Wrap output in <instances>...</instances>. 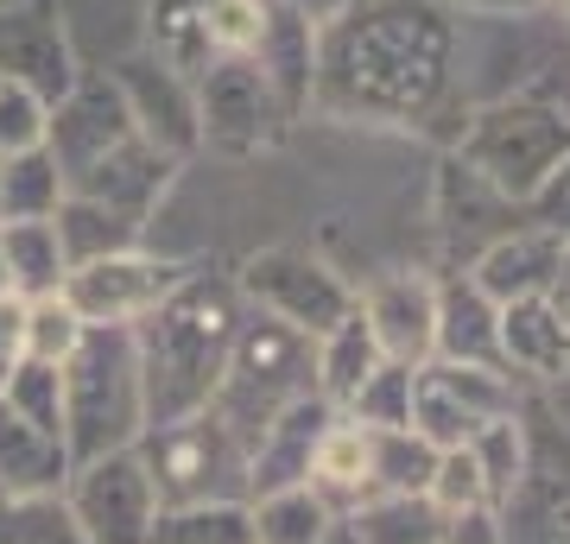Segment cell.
I'll list each match as a JSON object with an SVG mask.
<instances>
[{"mask_svg": "<svg viewBox=\"0 0 570 544\" xmlns=\"http://www.w3.org/2000/svg\"><path fill=\"white\" fill-rule=\"evenodd\" d=\"M570 260V241L546 222H520L508 228L501 241H489L475 260H469V285L489 304H513V298H546L558 273Z\"/></svg>", "mask_w": 570, "mask_h": 544, "instance_id": "9a60e30c", "label": "cell"}, {"mask_svg": "<svg viewBox=\"0 0 570 544\" xmlns=\"http://www.w3.org/2000/svg\"><path fill=\"white\" fill-rule=\"evenodd\" d=\"M355 304H362L367 329H374L381 362H400V367L431 362V348H438V285L425 273H387Z\"/></svg>", "mask_w": 570, "mask_h": 544, "instance_id": "2e32d148", "label": "cell"}, {"mask_svg": "<svg viewBox=\"0 0 570 544\" xmlns=\"http://www.w3.org/2000/svg\"><path fill=\"white\" fill-rule=\"evenodd\" d=\"M146 437L140 362L134 329H89L63 362V456L96 463L108 449H134Z\"/></svg>", "mask_w": 570, "mask_h": 544, "instance_id": "3957f363", "label": "cell"}, {"mask_svg": "<svg viewBox=\"0 0 570 544\" xmlns=\"http://www.w3.org/2000/svg\"><path fill=\"white\" fill-rule=\"evenodd\" d=\"M456 7H469V13H527V7H539V0H456Z\"/></svg>", "mask_w": 570, "mask_h": 544, "instance_id": "b9f144b4", "label": "cell"}, {"mask_svg": "<svg viewBox=\"0 0 570 544\" xmlns=\"http://www.w3.org/2000/svg\"><path fill=\"white\" fill-rule=\"evenodd\" d=\"M501 367L532 380H564L570 374V329L558 323L551 298L501 304Z\"/></svg>", "mask_w": 570, "mask_h": 544, "instance_id": "d6986e66", "label": "cell"}, {"mask_svg": "<svg viewBox=\"0 0 570 544\" xmlns=\"http://www.w3.org/2000/svg\"><path fill=\"white\" fill-rule=\"evenodd\" d=\"M0 266H7V285L13 298H51L70 279V260H63V241L51 222H0Z\"/></svg>", "mask_w": 570, "mask_h": 544, "instance_id": "7402d4cb", "label": "cell"}, {"mask_svg": "<svg viewBox=\"0 0 570 544\" xmlns=\"http://www.w3.org/2000/svg\"><path fill=\"white\" fill-rule=\"evenodd\" d=\"M134 140V115H127L115 77H77L70 96L51 101V127H45V152L58 159L63 190L89 171L96 159H108L115 146Z\"/></svg>", "mask_w": 570, "mask_h": 544, "instance_id": "7c38bea8", "label": "cell"}, {"mask_svg": "<svg viewBox=\"0 0 570 544\" xmlns=\"http://www.w3.org/2000/svg\"><path fill=\"white\" fill-rule=\"evenodd\" d=\"M0 399L13 405L39 437L63 444V367H51V362H13V374H7V386H0Z\"/></svg>", "mask_w": 570, "mask_h": 544, "instance_id": "1f68e13d", "label": "cell"}, {"mask_svg": "<svg viewBox=\"0 0 570 544\" xmlns=\"http://www.w3.org/2000/svg\"><path fill=\"white\" fill-rule=\"evenodd\" d=\"M89 336V323L63 304V291H51V298H32L26 304V329H20V362H51L63 367L70 355H77V343Z\"/></svg>", "mask_w": 570, "mask_h": 544, "instance_id": "d6a6232c", "label": "cell"}, {"mask_svg": "<svg viewBox=\"0 0 570 544\" xmlns=\"http://www.w3.org/2000/svg\"><path fill=\"white\" fill-rule=\"evenodd\" d=\"M235 291H242L261 317L305 329L311 343L330 336V329L355 310V291L343 285V273H330L324 260H311L298 247H266V254H254V260L235 273Z\"/></svg>", "mask_w": 570, "mask_h": 544, "instance_id": "52a82bcc", "label": "cell"}, {"mask_svg": "<svg viewBox=\"0 0 570 544\" xmlns=\"http://www.w3.org/2000/svg\"><path fill=\"white\" fill-rule=\"evenodd\" d=\"M469 456H475V468H482V487H489V506L501 513V506H513V494H520V482H527V431H520V418H494L482 424L475 437H469Z\"/></svg>", "mask_w": 570, "mask_h": 544, "instance_id": "f546056e", "label": "cell"}, {"mask_svg": "<svg viewBox=\"0 0 570 544\" xmlns=\"http://www.w3.org/2000/svg\"><path fill=\"white\" fill-rule=\"evenodd\" d=\"M456 159L508 202H539L558 171L570 165V115L551 108L539 96H508L469 115V127L456 133Z\"/></svg>", "mask_w": 570, "mask_h": 544, "instance_id": "5b68a950", "label": "cell"}, {"mask_svg": "<svg viewBox=\"0 0 570 544\" xmlns=\"http://www.w3.org/2000/svg\"><path fill=\"white\" fill-rule=\"evenodd\" d=\"M0 544H89V538H82V525L70 520L63 487H58V494H20V501H7Z\"/></svg>", "mask_w": 570, "mask_h": 544, "instance_id": "836d02e7", "label": "cell"}, {"mask_svg": "<svg viewBox=\"0 0 570 544\" xmlns=\"http://www.w3.org/2000/svg\"><path fill=\"white\" fill-rule=\"evenodd\" d=\"M374 367H381V348H374V329H367L362 304H355L330 336H317V393L343 412V405L362 393V380Z\"/></svg>", "mask_w": 570, "mask_h": 544, "instance_id": "484cf974", "label": "cell"}, {"mask_svg": "<svg viewBox=\"0 0 570 544\" xmlns=\"http://www.w3.org/2000/svg\"><path fill=\"white\" fill-rule=\"evenodd\" d=\"M20 329H26V298H0V386L20 362Z\"/></svg>", "mask_w": 570, "mask_h": 544, "instance_id": "ab89813d", "label": "cell"}, {"mask_svg": "<svg viewBox=\"0 0 570 544\" xmlns=\"http://www.w3.org/2000/svg\"><path fill=\"white\" fill-rule=\"evenodd\" d=\"M431 362H469V367H501V304H489L475 285L450 279L438 285V348ZM508 374V367H501Z\"/></svg>", "mask_w": 570, "mask_h": 544, "instance_id": "ac0fdd59", "label": "cell"}, {"mask_svg": "<svg viewBox=\"0 0 570 544\" xmlns=\"http://www.w3.org/2000/svg\"><path fill=\"white\" fill-rule=\"evenodd\" d=\"M51 228H58L63 260L70 266L108 260V254H134V247H140V222H134V216H121V209H108V202H96V197H70V190H63Z\"/></svg>", "mask_w": 570, "mask_h": 544, "instance_id": "603a6c76", "label": "cell"}, {"mask_svg": "<svg viewBox=\"0 0 570 544\" xmlns=\"http://www.w3.org/2000/svg\"><path fill=\"white\" fill-rule=\"evenodd\" d=\"M45 127H51V101L39 89H26V82L0 77V159L45 146Z\"/></svg>", "mask_w": 570, "mask_h": 544, "instance_id": "74e56055", "label": "cell"}, {"mask_svg": "<svg viewBox=\"0 0 570 544\" xmlns=\"http://www.w3.org/2000/svg\"><path fill=\"white\" fill-rule=\"evenodd\" d=\"M254 544H324L336 525V506L317 487H279V494H254Z\"/></svg>", "mask_w": 570, "mask_h": 544, "instance_id": "4316f807", "label": "cell"}, {"mask_svg": "<svg viewBox=\"0 0 570 544\" xmlns=\"http://www.w3.org/2000/svg\"><path fill=\"white\" fill-rule=\"evenodd\" d=\"M450 70V20L438 0H348L317 39L311 96L336 115L419 121Z\"/></svg>", "mask_w": 570, "mask_h": 544, "instance_id": "6da1fadb", "label": "cell"}, {"mask_svg": "<svg viewBox=\"0 0 570 544\" xmlns=\"http://www.w3.org/2000/svg\"><path fill=\"white\" fill-rule=\"evenodd\" d=\"M0 77L39 89L45 101H63L77 82V58L63 39L58 0H0Z\"/></svg>", "mask_w": 570, "mask_h": 544, "instance_id": "4fadbf2b", "label": "cell"}, {"mask_svg": "<svg viewBox=\"0 0 570 544\" xmlns=\"http://www.w3.org/2000/svg\"><path fill=\"white\" fill-rule=\"evenodd\" d=\"M532 209H539V222H546V228H558V235L570 241V165H564V171H558V178L546 184V190H539V202H532Z\"/></svg>", "mask_w": 570, "mask_h": 544, "instance_id": "f35d334b", "label": "cell"}, {"mask_svg": "<svg viewBox=\"0 0 570 544\" xmlns=\"http://www.w3.org/2000/svg\"><path fill=\"white\" fill-rule=\"evenodd\" d=\"M197 266L184 260H153V254H108V260H82L63 279V304L77 310L89 329H134L140 317H153Z\"/></svg>", "mask_w": 570, "mask_h": 544, "instance_id": "30bf717a", "label": "cell"}, {"mask_svg": "<svg viewBox=\"0 0 570 544\" xmlns=\"http://www.w3.org/2000/svg\"><path fill=\"white\" fill-rule=\"evenodd\" d=\"M406 412H412V367L400 362H381L362 380V393L343 405V418L367 424V431H406Z\"/></svg>", "mask_w": 570, "mask_h": 544, "instance_id": "e575fe53", "label": "cell"}, {"mask_svg": "<svg viewBox=\"0 0 570 544\" xmlns=\"http://www.w3.org/2000/svg\"><path fill=\"white\" fill-rule=\"evenodd\" d=\"M115 89H121L127 115H134V133H140L153 152L165 159H184V152H197L204 133H197V96H190V82L178 70H165L153 51L134 63L115 70Z\"/></svg>", "mask_w": 570, "mask_h": 544, "instance_id": "5bb4252c", "label": "cell"}, {"mask_svg": "<svg viewBox=\"0 0 570 544\" xmlns=\"http://www.w3.org/2000/svg\"><path fill=\"white\" fill-rule=\"evenodd\" d=\"M336 405L324 393H305L292 399L279 418L261 431V444L247 449V501L254 494H279V487H311V456L324 444Z\"/></svg>", "mask_w": 570, "mask_h": 544, "instance_id": "e0dca14e", "label": "cell"}, {"mask_svg": "<svg viewBox=\"0 0 570 544\" xmlns=\"http://www.w3.org/2000/svg\"><path fill=\"white\" fill-rule=\"evenodd\" d=\"M7 501H13V494H7V487H0V520H7Z\"/></svg>", "mask_w": 570, "mask_h": 544, "instance_id": "f6af8a7d", "label": "cell"}, {"mask_svg": "<svg viewBox=\"0 0 570 544\" xmlns=\"http://www.w3.org/2000/svg\"><path fill=\"white\" fill-rule=\"evenodd\" d=\"M63 475H70L63 444L39 437L13 405L0 399V487H7L13 501H20V494H58Z\"/></svg>", "mask_w": 570, "mask_h": 544, "instance_id": "44dd1931", "label": "cell"}, {"mask_svg": "<svg viewBox=\"0 0 570 544\" xmlns=\"http://www.w3.org/2000/svg\"><path fill=\"white\" fill-rule=\"evenodd\" d=\"M513 412V380L501 367L469 362H425L412 367V412L406 431H419L431 449H463L482 424Z\"/></svg>", "mask_w": 570, "mask_h": 544, "instance_id": "9c48e42d", "label": "cell"}, {"mask_svg": "<svg viewBox=\"0 0 570 544\" xmlns=\"http://www.w3.org/2000/svg\"><path fill=\"white\" fill-rule=\"evenodd\" d=\"M425 501L444 513V520H463V513H494L489 506V487H482V468H475V456L463 449H438V468H431L425 482Z\"/></svg>", "mask_w": 570, "mask_h": 544, "instance_id": "d590c367", "label": "cell"}, {"mask_svg": "<svg viewBox=\"0 0 570 544\" xmlns=\"http://www.w3.org/2000/svg\"><path fill=\"white\" fill-rule=\"evenodd\" d=\"M153 544H254V513H247V501L159 506Z\"/></svg>", "mask_w": 570, "mask_h": 544, "instance_id": "f1b7e54d", "label": "cell"}, {"mask_svg": "<svg viewBox=\"0 0 570 544\" xmlns=\"http://www.w3.org/2000/svg\"><path fill=\"white\" fill-rule=\"evenodd\" d=\"M134 449H140L146 475H153L159 506L247 501V456H242V444L223 431V418H216V412L159 424V431H146Z\"/></svg>", "mask_w": 570, "mask_h": 544, "instance_id": "8992f818", "label": "cell"}, {"mask_svg": "<svg viewBox=\"0 0 570 544\" xmlns=\"http://www.w3.org/2000/svg\"><path fill=\"white\" fill-rule=\"evenodd\" d=\"M324 544H355V538H348V525L336 520V525H330V538H324Z\"/></svg>", "mask_w": 570, "mask_h": 544, "instance_id": "ee69618b", "label": "cell"}, {"mask_svg": "<svg viewBox=\"0 0 570 544\" xmlns=\"http://www.w3.org/2000/svg\"><path fill=\"white\" fill-rule=\"evenodd\" d=\"M209 0H146V20H153V58L165 70H178L190 82V51H197V13Z\"/></svg>", "mask_w": 570, "mask_h": 544, "instance_id": "8d00e7d4", "label": "cell"}, {"mask_svg": "<svg viewBox=\"0 0 570 544\" xmlns=\"http://www.w3.org/2000/svg\"><path fill=\"white\" fill-rule=\"evenodd\" d=\"M546 298H551V310H558V323L570 329V260H564V273H558V285H551Z\"/></svg>", "mask_w": 570, "mask_h": 544, "instance_id": "7bdbcfd3", "label": "cell"}, {"mask_svg": "<svg viewBox=\"0 0 570 544\" xmlns=\"http://www.w3.org/2000/svg\"><path fill=\"white\" fill-rule=\"evenodd\" d=\"M254 70L273 82V96H279L285 121L298 115L311 101V70H317V32L311 20L292 7V0H273V20H266V39L254 51Z\"/></svg>", "mask_w": 570, "mask_h": 544, "instance_id": "ffe728a7", "label": "cell"}, {"mask_svg": "<svg viewBox=\"0 0 570 544\" xmlns=\"http://www.w3.org/2000/svg\"><path fill=\"white\" fill-rule=\"evenodd\" d=\"M431 468H438V449H431L419 431H367V475H374V494H425Z\"/></svg>", "mask_w": 570, "mask_h": 544, "instance_id": "4dcf8cb0", "label": "cell"}, {"mask_svg": "<svg viewBox=\"0 0 570 544\" xmlns=\"http://www.w3.org/2000/svg\"><path fill=\"white\" fill-rule=\"evenodd\" d=\"M190 96H197V133L223 152H261L285 127V108L273 96V82L254 70V58H228L204 70L190 82Z\"/></svg>", "mask_w": 570, "mask_h": 544, "instance_id": "8fae6325", "label": "cell"}, {"mask_svg": "<svg viewBox=\"0 0 570 544\" xmlns=\"http://www.w3.org/2000/svg\"><path fill=\"white\" fill-rule=\"evenodd\" d=\"M63 506H70V520L82 525L89 544H153L159 494H153L140 449H108L96 463H70Z\"/></svg>", "mask_w": 570, "mask_h": 544, "instance_id": "ba28073f", "label": "cell"}, {"mask_svg": "<svg viewBox=\"0 0 570 544\" xmlns=\"http://www.w3.org/2000/svg\"><path fill=\"white\" fill-rule=\"evenodd\" d=\"M444 544H508V532L494 513H463V520L444 525Z\"/></svg>", "mask_w": 570, "mask_h": 544, "instance_id": "60d3db41", "label": "cell"}, {"mask_svg": "<svg viewBox=\"0 0 570 544\" xmlns=\"http://www.w3.org/2000/svg\"><path fill=\"white\" fill-rule=\"evenodd\" d=\"M348 538L355 544H444V513L425 494H374V501L348 506Z\"/></svg>", "mask_w": 570, "mask_h": 544, "instance_id": "d4e9b609", "label": "cell"}, {"mask_svg": "<svg viewBox=\"0 0 570 544\" xmlns=\"http://www.w3.org/2000/svg\"><path fill=\"white\" fill-rule=\"evenodd\" d=\"M311 487L324 494L330 506H362L374 501V475H367V424L355 418H330L324 444H317V456H311Z\"/></svg>", "mask_w": 570, "mask_h": 544, "instance_id": "cb8c5ba5", "label": "cell"}, {"mask_svg": "<svg viewBox=\"0 0 570 544\" xmlns=\"http://www.w3.org/2000/svg\"><path fill=\"white\" fill-rule=\"evenodd\" d=\"M317 393V343L292 323L254 317L235 329V348H228V367L216 380V399L209 412L223 418V431L242 444V456L261 444V431L279 418L292 399Z\"/></svg>", "mask_w": 570, "mask_h": 544, "instance_id": "277c9868", "label": "cell"}, {"mask_svg": "<svg viewBox=\"0 0 570 544\" xmlns=\"http://www.w3.org/2000/svg\"><path fill=\"white\" fill-rule=\"evenodd\" d=\"M58 202H63V171L45 146L0 159V222H51Z\"/></svg>", "mask_w": 570, "mask_h": 544, "instance_id": "83f0119b", "label": "cell"}, {"mask_svg": "<svg viewBox=\"0 0 570 544\" xmlns=\"http://www.w3.org/2000/svg\"><path fill=\"white\" fill-rule=\"evenodd\" d=\"M235 329H242V291L228 279H209V273H190L153 317L134 323L146 431L209 412Z\"/></svg>", "mask_w": 570, "mask_h": 544, "instance_id": "7a4b0ae2", "label": "cell"}]
</instances>
